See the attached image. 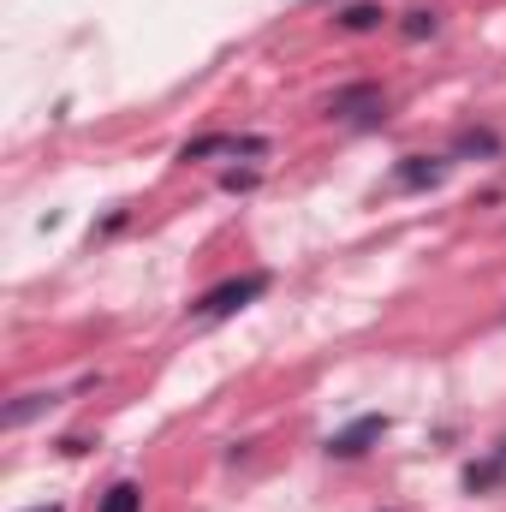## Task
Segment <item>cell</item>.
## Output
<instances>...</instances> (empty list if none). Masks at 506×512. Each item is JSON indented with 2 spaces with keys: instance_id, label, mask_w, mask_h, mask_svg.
Here are the masks:
<instances>
[{
  "instance_id": "cell-12",
  "label": "cell",
  "mask_w": 506,
  "mask_h": 512,
  "mask_svg": "<svg viewBox=\"0 0 506 512\" xmlns=\"http://www.w3.org/2000/svg\"><path fill=\"white\" fill-rule=\"evenodd\" d=\"M495 453H501V459H506V441H501V447H495Z\"/></svg>"
},
{
  "instance_id": "cell-1",
  "label": "cell",
  "mask_w": 506,
  "mask_h": 512,
  "mask_svg": "<svg viewBox=\"0 0 506 512\" xmlns=\"http://www.w3.org/2000/svg\"><path fill=\"white\" fill-rule=\"evenodd\" d=\"M274 286V274L268 268H251V274H233V280H221V286H209L197 304H191V316L197 322H221V316H239L245 304H256L262 292Z\"/></svg>"
},
{
  "instance_id": "cell-5",
  "label": "cell",
  "mask_w": 506,
  "mask_h": 512,
  "mask_svg": "<svg viewBox=\"0 0 506 512\" xmlns=\"http://www.w3.org/2000/svg\"><path fill=\"white\" fill-rule=\"evenodd\" d=\"M501 155V131L495 126H465L453 137V161H495Z\"/></svg>"
},
{
  "instance_id": "cell-11",
  "label": "cell",
  "mask_w": 506,
  "mask_h": 512,
  "mask_svg": "<svg viewBox=\"0 0 506 512\" xmlns=\"http://www.w3.org/2000/svg\"><path fill=\"white\" fill-rule=\"evenodd\" d=\"M30 512H60V507H54V501H48V507H30Z\"/></svg>"
},
{
  "instance_id": "cell-4",
  "label": "cell",
  "mask_w": 506,
  "mask_h": 512,
  "mask_svg": "<svg viewBox=\"0 0 506 512\" xmlns=\"http://www.w3.org/2000/svg\"><path fill=\"white\" fill-rule=\"evenodd\" d=\"M328 114H334V120H358V126H376L381 90H376V84H352V90H340V96L328 102Z\"/></svg>"
},
{
  "instance_id": "cell-8",
  "label": "cell",
  "mask_w": 506,
  "mask_h": 512,
  "mask_svg": "<svg viewBox=\"0 0 506 512\" xmlns=\"http://www.w3.org/2000/svg\"><path fill=\"white\" fill-rule=\"evenodd\" d=\"M96 512H143V489H137L131 477H120V483L96 501Z\"/></svg>"
},
{
  "instance_id": "cell-9",
  "label": "cell",
  "mask_w": 506,
  "mask_h": 512,
  "mask_svg": "<svg viewBox=\"0 0 506 512\" xmlns=\"http://www.w3.org/2000/svg\"><path fill=\"white\" fill-rule=\"evenodd\" d=\"M399 30H405V42H423V36H435V30H441V12H435V6H417V12H405V24H399Z\"/></svg>"
},
{
  "instance_id": "cell-2",
  "label": "cell",
  "mask_w": 506,
  "mask_h": 512,
  "mask_svg": "<svg viewBox=\"0 0 506 512\" xmlns=\"http://www.w3.org/2000/svg\"><path fill=\"white\" fill-rule=\"evenodd\" d=\"M381 435H387V417H381V411H364V417H352L346 429L328 435V459H364Z\"/></svg>"
},
{
  "instance_id": "cell-10",
  "label": "cell",
  "mask_w": 506,
  "mask_h": 512,
  "mask_svg": "<svg viewBox=\"0 0 506 512\" xmlns=\"http://www.w3.org/2000/svg\"><path fill=\"white\" fill-rule=\"evenodd\" d=\"M251 185H256V173H239V167L227 173V191H251Z\"/></svg>"
},
{
  "instance_id": "cell-7",
  "label": "cell",
  "mask_w": 506,
  "mask_h": 512,
  "mask_svg": "<svg viewBox=\"0 0 506 512\" xmlns=\"http://www.w3.org/2000/svg\"><path fill=\"white\" fill-rule=\"evenodd\" d=\"M387 24V12H381L376 0H352L346 12H340V30H352V36H364V30H381Z\"/></svg>"
},
{
  "instance_id": "cell-6",
  "label": "cell",
  "mask_w": 506,
  "mask_h": 512,
  "mask_svg": "<svg viewBox=\"0 0 506 512\" xmlns=\"http://www.w3.org/2000/svg\"><path fill=\"white\" fill-rule=\"evenodd\" d=\"M501 483H506V459H501V453H489V459L465 465V495H495Z\"/></svg>"
},
{
  "instance_id": "cell-3",
  "label": "cell",
  "mask_w": 506,
  "mask_h": 512,
  "mask_svg": "<svg viewBox=\"0 0 506 512\" xmlns=\"http://www.w3.org/2000/svg\"><path fill=\"white\" fill-rule=\"evenodd\" d=\"M447 173H453V155H399L393 185H399V191H435Z\"/></svg>"
}]
</instances>
